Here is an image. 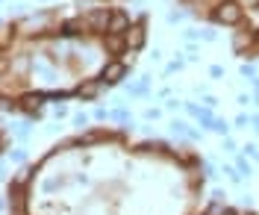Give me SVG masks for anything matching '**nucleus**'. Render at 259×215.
<instances>
[{"mask_svg":"<svg viewBox=\"0 0 259 215\" xmlns=\"http://www.w3.org/2000/svg\"><path fill=\"white\" fill-rule=\"evenodd\" d=\"M224 174L230 177V183H242V174H239L233 165H224Z\"/></svg>","mask_w":259,"mask_h":215,"instance_id":"f8f14e48","label":"nucleus"},{"mask_svg":"<svg viewBox=\"0 0 259 215\" xmlns=\"http://www.w3.org/2000/svg\"><path fill=\"white\" fill-rule=\"evenodd\" d=\"M85 124H89V115H85V112H80V115H74V127H80V130H85Z\"/></svg>","mask_w":259,"mask_h":215,"instance_id":"ddd939ff","label":"nucleus"},{"mask_svg":"<svg viewBox=\"0 0 259 215\" xmlns=\"http://www.w3.org/2000/svg\"><path fill=\"white\" fill-rule=\"evenodd\" d=\"M236 3H239L242 9H256L259 6V0H236Z\"/></svg>","mask_w":259,"mask_h":215,"instance_id":"dca6fc26","label":"nucleus"},{"mask_svg":"<svg viewBox=\"0 0 259 215\" xmlns=\"http://www.w3.org/2000/svg\"><path fill=\"white\" fill-rule=\"evenodd\" d=\"M12 159H15V162H24V159H27V150H24V148L12 150Z\"/></svg>","mask_w":259,"mask_h":215,"instance_id":"f3484780","label":"nucleus"},{"mask_svg":"<svg viewBox=\"0 0 259 215\" xmlns=\"http://www.w3.org/2000/svg\"><path fill=\"white\" fill-rule=\"evenodd\" d=\"M124 74H127V62H106L103 71H100V83L115 85L124 80Z\"/></svg>","mask_w":259,"mask_h":215,"instance_id":"f03ea898","label":"nucleus"},{"mask_svg":"<svg viewBox=\"0 0 259 215\" xmlns=\"http://www.w3.org/2000/svg\"><path fill=\"white\" fill-rule=\"evenodd\" d=\"M103 45H106V50H109V53H121V50H127V38H124V35L106 33V41H103Z\"/></svg>","mask_w":259,"mask_h":215,"instance_id":"0eeeda50","label":"nucleus"},{"mask_svg":"<svg viewBox=\"0 0 259 215\" xmlns=\"http://www.w3.org/2000/svg\"><path fill=\"white\" fill-rule=\"evenodd\" d=\"M209 130H212V133H218V136H224V139H227V133H230V124H227V121H221V118H215V124H212Z\"/></svg>","mask_w":259,"mask_h":215,"instance_id":"6e6552de","label":"nucleus"},{"mask_svg":"<svg viewBox=\"0 0 259 215\" xmlns=\"http://www.w3.org/2000/svg\"><path fill=\"white\" fill-rule=\"evenodd\" d=\"M124 38H127V50L145 48V24H133L127 33H124Z\"/></svg>","mask_w":259,"mask_h":215,"instance_id":"39448f33","label":"nucleus"},{"mask_svg":"<svg viewBox=\"0 0 259 215\" xmlns=\"http://www.w3.org/2000/svg\"><path fill=\"white\" fill-rule=\"evenodd\" d=\"M186 112H189V115H200V112H203V109H200V106H197V103H186Z\"/></svg>","mask_w":259,"mask_h":215,"instance_id":"2eb2a0df","label":"nucleus"},{"mask_svg":"<svg viewBox=\"0 0 259 215\" xmlns=\"http://www.w3.org/2000/svg\"><path fill=\"white\" fill-rule=\"evenodd\" d=\"M171 127H174V133H180V136H189V133H192V127H189L186 121H174Z\"/></svg>","mask_w":259,"mask_h":215,"instance_id":"9b49d317","label":"nucleus"},{"mask_svg":"<svg viewBox=\"0 0 259 215\" xmlns=\"http://www.w3.org/2000/svg\"><path fill=\"white\" fill-rule=\"evenodd\" d=\"M0 209H3V200H0Z\"/></svg>","mask_w":259,"mask_h":215,"instance_id":"c85d7f7f","label":"nucleus"},{"mask_svg":"<svg viewBox=\"0 0 259 215\" xmlns=\"http://www.w3.org/2000/svg\"><path fill=\"white\" fill-rule=\"evenodd\" d=\"M109 118H115V121H121V124H130V121H133L127 109H115V112H109Z\"/></svg>","mask_w":259,"mask_h":215,"instance_id":"9d476101","label":"nucleus"},{"mask_svg":"<svg viewBox=\"0 0 259 215\" xmlns=\"http://www.w3.org/2000/svg\"><path fill=\"white\" fill-rule=\"evenodd\" d=\"M100 89H103V83H100V80H89V83H82L80 89H77V95H80V98H85V100H92V98H97V95H100Z\"/></svg>","mask_w":259,"mask_h":215,"instance_id":"423d86ee","label":"nucleus"},{"mask_svg":"<svg viewBox=\"0 0 259 215\" xmlns=\"http://www.w3.org/2000/svg\"><path fill=\"white\" fill-rule=\"evenodd\" d=\"M236 171H239L242 177H250V162H247L244 156H239V162H236Z\"/></svg>","mask_w":259,"mask_h":215,"instance_id":"1a4fd4ad","label":"nucleus"},{"mask_svg":"<svg viewBox=\"0 0 259 215\" xmlns=\"http://www.w3.org/2000/svg\"><path fill=\"white\" fill-rule=\"evenodd\" d=\"M159 115H162L159 109H147V112H145V118H147V121H153V118H159Z\"/></svg>","mask_w":259,"mask_h":215,"instance_id":"b1692460","label":"nucleus"},{"mask_svg":"<svg viewBox=\"0 0 259 215\" xmlns=\"http://www.w3.org/2000/svg\"><path fill=\"white\" fill-rule=\"evenodd\" d=\"M53 115H56V118H65V115H68V109H65V106H56V109H53Z\"/></svg>","mask_w":259,"mask_h":215,"instance_id":"393cba45","label":"nucleus"},{"mask_svg":"<svg viewBox=\"0 0 259 215\" xmlns=\"http://www.w3.org/2000/svg\"><path fill=\"white\" fill-rule=\"evenodd\" d=\"M95 118H97V121H106V118H109V112H106V109H95Z\"/></svg>","mask_w":259,"mask_h":215,"instance_id":"5701e85b","label":"nucleus"},{"mask_svg":"<svg viewBox=\"0 0 259 215\" xmlns=\"http://www.w3.org/2000/svg\"><path fill=\"white\" fill-rule=\"evenodd\" d=\"M253 71H256V68H253V65H247V62H244V65H242V77H253Z\"/></svg>","mask_w":259,"mask_h":215,"instance_id":"412c9836","label":"nucleus"},{"mask_svg":"<svg viewBox=\"0 0 259 215\" xmlns=\"http://www.w3.org/2000/svg\"><path fill=\"white\" fill-rule=\"evenodd\" d=\"M242 153H244V156H259V153H256V145H253V142H247V145L242 148Z\"/></svg>","mask_w":259,"mask_h":215,"instance_id":"4468645a","label":"nucleus"},{"mask_svg":"<svg viewBox=\"0 0 259 215\" xmlns=\"http://www.w3.org/2000/svg\"><path fill=\"white\" fill-rule=\"evenodd\" d=\"M109 18H112V9H92L89 18H85V27H92V30H97V33H106Z\"/></svg>","mask_w":259,"mask_h":215,"instance_id":"7ed1b4c3","label":"nucleus"},{"mask_svg":"<svg viewBox=\"0 0 259 215\" xmlns=\"http://www.w3.org/2000/svg\"><path fill=\"white\" fill-rule=\"evenodd\" d=\"M133 27L130 24V15L127 12H121V9H115L112 12V18H109V27H106V33H112V35H124Z\"/></svg>","mask_w":259,"mask_h":215,"instance_id":"20e7f679","label":"nucleus"},{"mask_svg":"<svg viewBox=\"0 0 259 215\" xmlns=\"http://www.w3.org/2000/svg\"><path fill=\"white\" fill-rule=\"evenodd\" d=\"M180 18H183V12H168V21H171V24H177Z\"/></svg>","mask_w":259,"mask_h":215,"instance_id":"a878e982","label":"nucleus"},{"mask_svg":"<svg viewBox=\"0 0 259 215\" xmlns=\"http://www.w3.org/2000/svg\"><path fill=\"white\" fill-rule=\"evenodd\" d=\"M250 124H253V130L259 133V115H250Z\"/></svg>","mask_w":259,"mask_h":215,"instance_id":"bb28decb","label":"nucleus"},{"mask_svg":"<svg viewBox=\"0 0 259 215\" xmlns=\"http://www.w3.org/2000/svg\"><path fill=\"white\" fill-rule=\"evenodd\" d=\"M200 38H203V41H215V38H218V35L212 33V30H203V33H200Z\"/></svg>","mask_w":259,"mask_h":215,"instance_id":"4be33fe9","label":"nucleus"},{"mask_svg":"<svg viewBox=\"0 0 259 215\" xmlns=\"http://www.w3.org/2000/svg\"><path fill=\"white\" fill-rule=\"evenodd\" d=\"M221 74H224V68H221V65H212V68H209V77H215V80H218Z\"/></svg>","mask_w":259,"mask_h":215,"instance_id":"aec40b11","label":"nucleus"},{"mask_svg":"<svg viewBox=\"0 0 259 215\" xmlns=\"http://www.w3.org/2000/svg\"><path fill=\"white\" fill-rule=\"evenodd\" d=\"M221 215H239V212H236V209H224Z\"/></svg>","mask_w":259,"mask_h":215,"instance_id":"cd10ccee","label":"nucleus"},{"mask_svg":"<svg viewBox=\"0 0 259 215\" xmlns=\"http://www.w3.org/2000/svg\"><path fill=\"white\" fill-rule=\"evenodd\" d=\"M212 21L215 24H227V27H236L242 21V6L236 0H221L215 6V12H212Z\"/></svg>","mask_w":259,"mask_h":215,"instance_id":"f257e3e1","label":"nucleus"},{"mask_svg":"<svg viewBox=\"0 0 259 215\" xmlns=\"http://www.w3.org/2000/svg\"><path fill=\"white\" fill-rule=\"evenodd\" d=\"M203 106H206V109H215V106H218V100L212 98V95H206V98H203Z\"/></svg>","mask_w":259,"mask_h":215,"instance_id":"a211bd4d","label":"nucleus"},{"mask_svg":"<svg viewBox=\"0 0 259 215\" xmlns=\"http://www.w3.org/2000/svg\"><path fill=\"white\" fill-rule=\"evenodd\" d=\"M244 124H250V115H236V127H244Z\"/></svg>","mask_w":259,"mask_h":215,"instance_id":"6ab92c4d","label":"nucleus"}]
</instances>
